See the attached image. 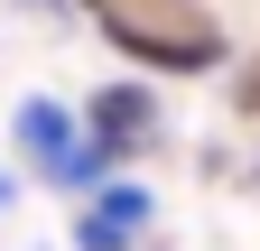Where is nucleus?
<instances>
[{"label":"nucleus","mask_w":260,"mask_h":251,"mask_svg":"<svg viewBox=\"0 0 260 251\" xmlns=\"http://www.w3.org/2000/svg\"><path fill=\"white\" fill-rule=\"evenodd\" d=\"M93 28L140 56V66H168V75H205L223 66V19L205 10V0H84Z\"/></svg>","instance_id":"f257e3e1"},{"label":"nucleus","mask_w":260,"mask_h":251,"mask_svg":"<svg viewBox=\"0 0 260 251\" xmlns=\"http://www.w3.org/2000/svg\"><path fill=\"white\" fill-rule=\"evenodd\" d=\"M84 140H103L112 159H140V149L158 140V93H149V84H93Z\"/></svg>","instance_id":"f03ea898"},{"label":"nucleus","mask_w":260,"mask_h":251,"mask_svg":"<svg viewBox=\"0 0 260 251\" xmlns=\"http://www.w3.org/2000/svg\"><path fill=\"white\" fill-rule=\"evenodd\" d=\"M149 186H93L84 196V214H75V251H130L149 233Z\"/></svg>","instance_id":"7ed1b4c3"},{"label":"nucleus","mask_w":260,"mask_h":251,"mask_svg":"<svg viewBox=\"0 0 260 251\" xmlns=\"http://www.w3.org/2000/svg\"><path fill=\"white\" fill-rule=\"evenodd\" d=\"M75 131H84V121L65 112V103H47V93H28V103H19V121H10V140H19V159L38 168V177H56L65 159H75Z\"/></svg>","instance_id":"20e7f679"}]
</instances>
